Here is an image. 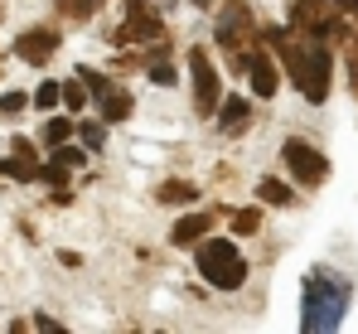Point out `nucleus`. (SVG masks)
<instances>
[{
  "label": "nucleus",
  "instance_id": "nucleus-1",
  "mask_svg": "<svg viewBox=\"0 0 358 334\" xmlns=\"http://www.w3.org/2000/svg\"><path fill=\"white\" fill-rule=\"evenodd\" d=\"M271 49L286 58V73H291V83H296L300 92H305V102H324L329 97V49L320 44V39H305V34H276L271 29Z\"/></svg>",
  "mask_w": 358,
  "mask_h": 334
},
{
  "label": "nucleus",
  "instance_id": "nucleus-2",
  "mask_svg": "<svg viewBox=\"0 0 358 334\" xmlns=\"http://www.w3.org/2000/svg\"><path fill=\"white\" fill-rule=\"evenodd\" d=\"M349 300H354V281L329 272V267H315L305 277V320H300V330H310V334L339 330Z\"/></svg>",
  "mask_w": 358,
  "mask_h": 334
},
{
  "label": "nucleus",
  "instance_id": "nucleus-3",
  "mask_svg": "<svg viewBox=\"0 0 358 334\" xmlns=\"http://www.w3.org/2000/svg\"><path fill=\"white\" fill-rule=\"evenodd\" d=\"M199 277L208 281V286H218V291H238L242 281H247V262H242L238 242L203 237L199 242Z\"/></svg>",
  "mask_w": 358,
  "mask_h": 334
},
{
  "label": "nucleus",
  "instance_id": "nucleus-4",
  "mask_svg": "<svg viewBox=\"0 0 358 334\" xmlns=\"http://www.w3.org/2000/svg\"><path fill=\"white\" fill-rule=\"evenodd\" d=\"M218 44H223V54L233 58V68H247V58L257 49V25H252V10L247 5H228L223 15H218Z\"/></svg>",
  "mask_w": 358,
  "mask_h": 334
},
{
  "label": "nucleus",
  "instance_id": "nucleus-5",
  "mask_svg": "<svg viewBox=\"0 0 358 334\" xmlns=\"http://www.w3.org/2000/svg\"><path fill=\"white\" fill-rule=\"evenodd\" d=\"M334 10L339 5H329V0H296L291 5V29L305 34V39H344V25L334 20Z\"/></svg>",
  "mask_w": 358,
  "mask_h": 334
},
{
  "label": "nucleus",
  "instance_id": "nucleus-6",
  "mask_svg": "<svg viewBox=\"0 0 358 334\" xmlns=\"http://www.w3.org/2000/svg\"><path fill=\"white\" fill-rule=\"evenodd\" d=\"M165 39V25H160V15L145 5V0H131L126 5V20H121V29L112 34V44H160Z\"/></svg>",
  "mask_w": 358,
  "mask_h": 334
},
{
  "label": "nucleus",
  "instance_id": "nucleus-7",
  "mask_svg": "<svg viewBox=\"0 0 358 334\" xmlns=\"http://www.w3.org/2000/svg\"><path fill=\"white\" fill-rule=\"evenodd\" d=\"M189 78H194V107L203 111H218L223 107V88H218V68H213V58L203 54V49H194L189 54Z\"/></svg>",
  "mask_w": 358,
  "mask_h": 334
},
{
  "label": "nucleus",
  "instance_id": "nucleus-8",
  "mask_svg": "<svg viewBox=\"0 0 358 334\" xmlns=\"http://www.w3.org/2000/svg\"><path fill=\"white\" fill-rule=\"evenodd\" d=\"M281 160H286V169L296 174L300 184H324V174H329V160L315 151V146H305V141H286V151H281Z\"/></svg>",
  "mask_w": 358,
  "mask_h": 334
},
{
  "label": "nucleus",
  "instance_id": "nucleus-9",
  "mask_svg": "<svg viewBox=\"0 0 358 334\" xmlns=\"http://www.w3.org/2000/svg\"><path fill=\"white\" fill-rule=\"evenodd\" d=\"M54 49H59V34H54V29H24V34L15 39V54L24 58V63H34V68L49 63Z\"/></svg>",
  "mask_w": 358,
  "mask_h": 334
},
{
  "label": "nucleus",
  "instance_id": "nucleus-10",
  "mask_svg": "<svg viewBox=\"0 0 358 334\" xmlns=\"http://www.w3.org/2000/svg\"><path fill=\"white\" fill-rule=\"evenodd\" d=\"M247 78H252V92H257V97H276V88H281L276 63H271V54H266L262 44H257L252 58H247Z\"/></svg>",
  "mask_w": 358,
  "mask_h": 334
},
{
  "label": "nucleus",
  "instance_id": "nucleus-11",
  "mask_svg": "<svg viewBox=\"0 0 358 334\" xmlns=\"http://www.w3.org/2000/svg\"><path fill=\"white\" fill-rule=\"evenodd\" d=\"M208 228H213V214H189V218L175 223L170 242H179V247H194L199 237H208Z\"/></svg>",
  "mask_w": 358,
  "mask_h": 334
},
{
  "label": "nucleus",
  "instance_id": "nucleus-12",
  "mask_svg": "<svg viewBox=\"0 0 358 334\" xmlns=\"http://www.w3.org/2000/svg\"><path fill=\"white\" fill-rule=\"evenodd\" d=\"M247 121H252V107H247L242 97H223V107H218V126L233 136V131H247Z\"/></svg>",
  "mask_w": 358,
  "mask_h": 334
},
{
  "label": "nucleus",
  "instance_id": "nucleus-13",
  "mask_svg": "<svg viewBox=\"0 0 358 334\" xmlns=\"http://www.w3.org/2000/svg\"><path fill=\"white\" fill-rule=\"evenodd\" d=\"M0 174H10V179H24V184H29V179H39V174H44V165H39L34 155H20V151H15L10 160H0Z\"/></svg>",
  "mask_w": 358,
  "mask_h": 334
},
{
  "label": "nucleus",
  "instance_id": "nucleus-14",
  "mask_svg": "<svg viewBox=\"0 0 358 334\" xmlns=\"http://www.w3.org/2000/svg\"><path fill=\"white\" fill-rule=\"evenodd\" d=\"M155 199H160V204H194L199 189H194L189 179H165V184L155 189Z\"/></svg>",
  "mask_w": 358,
  "mask_h": 334
},
{
  "label": "nucleus",
  "instance_id": "nucleus-15",
  "mask_svg": "<svg viewBox=\"0 0 358 334\" xmlns=\"http://www.w3.org/2000/svg\"><path fill=\"white\" fill-rule=\"evenodd\" d=\"M131 92H121V88H112V92H102V121H126L131 116Z\"/></svg>",
  "mask_w": 358,
  "mask_h": 334
},
{
  "label": "nucleus",
  "instance_id": "nucleus-16",
  "mask_svg": "<svg viewBox=\"0 0 358 334\" xmlns=\"http://www.w3.org/2000/svg\"><path fill=\"white\" fill-rule=\"evenodd\" d=\"M257 199H262V204H276V209H291V204H296V194H291L281 179H262V184H257Z\"/></svg>",
  "mask_w": 358,
  "mask_h": 334
},
{
  "label": "nucleus",
  "instance_id": "nucleus-17",
  "mask_svg": "<svg viewBox=\"0 0 358 334\" xmlns=\"http://www.w3.org/2000/svg\"><path fill=\"white\" fill-rule=\"evenodd\" d=\"M102 10V0H59V15H68V20H92Z\"/></svg>",
  "mask_w": 358,
  "mask_h": 334
},
{
  "label": "nucleus",
  "instance_id": "nucleus-18",
  "mask_svg": "<svg viewBox=\"0 0 358 334\" xmlns=\"http://www.w3.org/2000/svg\"><path fill=\"white\" fill-rule=\"evenodd\" d=\"M73 131H78L73 121H63V116H54V121L44 126V146H54V151H59V146H68V136H73Z\"/></svg>",
  "mask_w": 358,
  "mask_h": 334
},
{
  "label": "nucleus",
  "instance_id": "nucleus-19",
  "mask_svg": "<svg viewBox=\"0 0 358 334\" xmlns=\"http://www.w3.org/2000/svg\"><path fill=\"white\" fill-rule=\"evenodd\" d=\"M59 102H63V83H44V88L34 92V107H39V111L59 107Z\"/></svg>",
  "mask_w": 358,
  "mask_h": 334
},
{
  "label": "nucleus",
  "instance_id": "nucleus-20",
  "mask_svg": "<svg viewBox=\"0 0 358 334\" xmlns=\"http://www.w3.org/2000/svg\"><path fill=\"white\" fill-rule=\"evenodd\" d=\"M262 228V209H238L233 214V232H257Z\"/></svg>",
  "mask_w": 358,
  "mask_h": 334
},
{
  "label": "nucleus",
  "instance_id": "nucleus-21",
  "mask_svg": "<svg viewBox=\"0 0 358 334\" xmlns=\"http://www.w3.org/2000/svg\"><path fill=\"white\" fill-rule=\"evenodd\" d=\"M78 136H83V146H87V151H102V141H107V131H102V126H92V121H78Z\"/></svg>",
  "mask_w": 358,
  "mask_h": 334
},
{
  "label": "nucleus",
  "instance_id": "nucleus-22",
  "mask_svg": "<svg viewBox=\"0 0 358 334\" xmlns=\"http://www.w3.org/2000/svg\"><path fill=\"white\" fill-rule=\"evenodd\" d=\"M68 169H73V165H63L59 155H54V160H49V165H44V174H39V179H49V184H54V189H63V184H68Z\"/></svg>",
  "mask_w": 358,
  "mask_h": 334
},
{
  "label": "nucleus",
  "instance_id": "nucleus-23",
  "mask_svg": "<svg viewBox=\"0 0 358 334\" xmlns=\"http://www.w3.org/2000/svg\"><path fill=\"white\" fill-rule=\"evenodd\" d=\"M83 83H87V92H112V78H102V73H92V68H83Z\"/></svg>",
  "mask_w": 358,
  "mask_h": 334
},
{
  "label": "nucleus",
  "instance_id": "nucleus-24",
  "mask_svg": "<svg viewBox=\"0 0 358 334\" xmlns=\"http://www.w3.org/2000/svg\"><path fill=\"white\" fill-rule=\"evenodd\" d=\"M63 102L73 111H83V102H87V92H83V83H63Z\"/></svg>",
  "mask_w": 358,
  "mask_h": 334
},
{
  "label": "nucleus",
  "instance_id": "nucleus-25",
  "mask_svg": "<svg viewBox=\"0 0 358 334\" xmlns=\"http://www.w3.org/2000/svg\"><path fill=\"white\" fill-rule=\"evenodd\" d=\"M15 111H24V92H5L0 97V116H15Z\"/></svg>",
  "mask_w": 358,
  "mask_h": 334
},
{
  "label": "nucleus",
  "instance_id": "nucleus-26",
  "mask_svg": "<svg viewBox=\"0 0 358 334\" xmlns=\"http://www.w3.org/2000/svg\"><path fill=\"white\" fill-rule=\"evenodd\" d=\"M54 155H59L63 165H73V169L83 165V151H73V146H59V151H54Z\"/></svg>",
  "mask_w": 358,
  "mask_h": 334
},
{
  "label": "nucleus",
  "instance_id": "nucleus-27",
  "mask_svg": "<svg viewBox=\"0 0 358 334\" xmlns=\"http://www.w3.org/2000/svg\"><path fill=\"white\" fill-rule=\"evenodd\" d=\"M150 78L165 88V83H175V68H170V63H155V68H150Z\"/></svg>",
  "mask_w": 358,
  "mask_h": 334
},
{
  "label": "nucleus",
  "instance_id": "nucleus-28",
  "mask_svg": "<svg viewBox=\"0 0 358 334\" xmlns=\"http://www.w3.org/2000/svg\"><path fill=\"white\" fill-rule=\"evenodd\" d=\"M334 5H339L344 15H354V20H358V0H334Z\"/></svg>",
  "mask_w": 358,
  "mask_h": 334
},
{
  "label": "nucleus",
  "instance_id": "nucleus-29",
  "mask_svg": "<svg viewBox=\"0 0 358 334\" xmlns=\"http://www.w3.org/2000/svg\"><path fill=\"white\" fill-rule=\"evenodd\" d=\"M194 5H208V0H194Z\"/></svg>",
  "mask_w": 358,
  "mask_h": 334
},
{
  "label": "nucleus",
  "instance_id": "nucleus-30",
  "mask_svg": "<svg viewBox=\"0 0 358 334\" xmlns=\"http://www.w3.org/2000/svg\"><path fill=\"white\" fill-rule=\"evenodd\" d=\"M165 5H175V0H165Z\"/></svg>",
  "mask_w": 358,
  "mask_h": 334
}]
</instances>
